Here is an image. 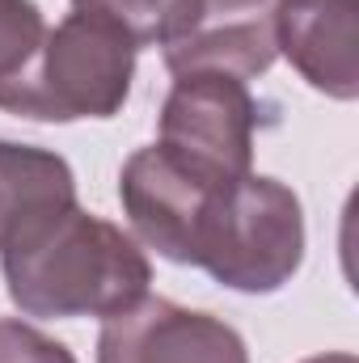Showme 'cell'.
<instances>
[{
  "instance_id": "obj_1",
  "label": "cell",
  "mask_w": 359,
  "mask_h": 363,
  "mask_svg": "<svg viewBox=\"0 0 359 363\" xmlns=\"http://www.w3.org/2000/svg\"><path fill=\"white\" fill-rule=\"evenodd\" d=\"M0 271L9 300L26 317L47 321L118 317L140 304L153 283V262L140 241L81 203L51 207L21 224L0 245Z\"/></svg>"
},
{
  "instance_id": "obj_2",
  "label": "cell",
  "mask_w": 359,
  "mask_h": 363,
  "mask_svg": "<svg viewBox=\"0 0 359 363\" xmlns=\"http://www.w3.org/2000/svg\"><path fill=\"white\" fill-rule=\"evenodd\" d=\"M304 262V207L292 186L267 174L228 182L199 228L194 267L241 296H270Z\"/></svg>"
},
{
  "instance_id": "obj_3",
  "label": "cell",
  "mask_w": 359,
  "mask_h": 363,
  "mask_svg": "<svg viewBox=\"0 0 359 363\" xmlns=\"http://www.w3.org/2000/svg\"><path fill=\"white\" fill-rule=\"evenodd\" d=\"M136 81V43L89 13H68L38 60L9 93L0 110L30 123H77V118H114Z\"/></svg>"
},
{
  "instance_id": "obj_4",
  "label": "cell",
  "mask_w": 359,
  "mask_h": 363,
  "mask_svg": "<svg viewBox=\"0 0 359 363\" xmlns=\"http://www.w3.org/2000/svg\"><path fill=\"white\" fill-rule=\"evenodd\" d=\"M224 186H228L224 178L190 165L165 144H148L123 161L118 203H123V216L140 245L157 250L161 258H170L178 267H194L199 228L207 220L211 199Z\"/></svg>"
},
{
  "instance_id": "obj_5",
  "label": "cell",
  "mask_w": 359,
  "mask_h": 363,
  "mask_svg": "<svg viewBox=\"0 0 359 363\" xmlns=\"http://www.w3.org/2000/svg\"><path fill=\"white\" fill-rule=\"evenodd\" d=\"M254 131H258V101L245 81L233 77H174V89L161 106V140L170 152L190 165L237 182L254 174Z\"/></svg>"
},
{
  "instance_id": "obj_6",
  "label": "cell",
  "mask_w": 359,
  "mask_h": 363,
  "mask_svg": "<svg viewBox=\"0 0 359 363\" xmlns=\"http://www.w3.org/2000/svg\"><path fill=\"white\" fill-rule=\"evenodd\" d=\"M97 363H250V351L224 317L144 296L118 317H106Z\"/></svg>"
},
{
  "instance_id": "obj_7",
  "label": "cell",
  "mask_w": 359,
  "mask_h": 363,
  "mask_svg": "<svg viewBox=\"0 0 359 363\" xmlns=\"http://www.w3.org/2000/svg\"><path fill=\"white\" fill-rule=\"evenodd\" d=\"M279 60L270 0H199L194 21L165 43L170 77H267Z\"/></svg>"
},
{
  "instance_id": "obj_8",
  "label": "cell",
  "mask_w": 359,
  "mask_h": 363,
  "mask_svg": "<svg viewBox=\"0 0 359 363\" xmlns=\"http://www.w3.org/2000/svg\"><path fill=\"white\" fill-rule=\"evenodd\" d=\"M275 43L309 89L359 97V0H287L275 9Z\"/></svg>"
},
{
  "instance_id": "obj_9",
  "label": "cell",
  "mask_w": 359,
  "mask_h": 363,
  "mask_svg": "<svg viewBox=\"0 0 359 363\" xmlns=\"http://www.w3.org/2000/svg\"><path fill=\"white\" fill-rule=\"evenodd\" d=\"M64 203H77V174L60 152L0 140V245L21 224Z\"/></svg>"
},
{
  "instance_id": "obj_10",
  "label": "cell",
  "mask_w": 359,
  "mask_h": 363,
  "mask_svg": "<svg viewBox=\"0 0 359 363\" xmlns=\"http://www.w3.org/2000/svg\"><path fill=\"white\" fill-rule=\"evenodd\" d=\"M72 13H89L140 47H165L194 21L199 0H72Z\"/></svg>"
},
{
  "instance_id": "obj_11",
  "label": "cell",
  "mask_w": 359,
  "mask_h": 363,
  "mask_svg": "<svg viewBox=\"0 0 359 363\" xmlns=\"http://www.w3.org/2000/svg\"><path fill=\"white\" fill-rule=\"evenodd\" d=\"M47 17L34 0H0V93H9L47 43Z\"/></svg>"
},
{
  "instance_id": "obj_12",
  "label": "cell",
  "mask_w": 359,
  "mask_h": 363,
  "mask_svg": "<svg viewBox=\"0 0 359 363\" xmlns=\"http://www.w3.org/2000/svg\"><path fill=\"white\" fill-rule=\"evenodd\" d=\"M0 363H77V355L21 317H0Z\"/></svg>"
},
{
  "instance_id": "obj_13",
  "label": "cell",
  "mask_w": 359,
  "mask_h": 363,
  "mask_svg": "<svg viewBox=\"0 0 359 363\" xmlns=\"http://www.w3.org/2000/svg\"><path fill=\"white\" fill-rule=\"evenodd\" d=\"M304 363H359L351 351H326V355H313V359H304Z\"/></svg>"
},
{
  "instance_id": "obj_14",
  "label": "cell",
  "mask_w": 359,
  "mask_h": 363,
  "mask_svg": "<svg viewBox=\"0 0 359 363\" xmlns=\"http://www.w3.org/2000/svg\"><path fill=\"white\" fill-rule=\"evenodd\" d=\"M279 4H287V0H279Z\"/></svg>"
}]
</instances>
